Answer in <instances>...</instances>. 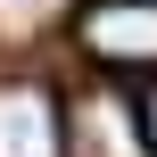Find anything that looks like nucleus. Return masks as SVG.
<instances>
[{"instance_id": "5", "label": "nucleus", "mask_w": 157, "mask_h": 157, "mask_svg": "<svg viewBox=\"0 0 157 157\" xmlns=\"http://www.w3.org/2000/svg\"><path fill=\"white\" fill-rule=\"evenodd\" d=\"M141 132H149V149H157V91L141 99Z\"/></svg>"}, {"instance_id": "4", "label": "nucleus", "mask_w": 157, "mask_h": 157, "mask_svg": "<svg viewBox=\"0 0 157 157\" xmlns=\"http://www.w3.org/2000/svg\"><path fill=\"white\" fill-rule=\"evenodd\" d=\"M66 17L75 0H0V50H41Z\"/></svg>"}, {"instance_id": "3", "label": "nucleus", "mask_w": 157, "mask_h": 157, "mask_svg": "<svg viewBox=\"0 0 157 157\" xmlns=\"http://www.w3.org/2000/svg\"><path fill=\"white\" fill-rule=\"evenodd\" d=\"M66 157H157L132 99L116 91H75L66 99Z\"/></svg>"}, {"instance_id": "1", "label": "nucleus", "mask_w": 157, "mask_h": 157, "mask_svg": "<svg viewBox=\"0 0 157 157\" xmlns=\"http://www.w3.org/2000/svg\"><path fill=\"white\" fill-rule=\"evenodd\" d=\"M83 58L108 75H157V0H99L83 8Z\"/></svg>"}, {"instance_id": "2", "label": "nucleus", "mask_w": 157, "mask_h": 157, "mask_svg": "<svg viewBox=\"0 0 157 157\" xmlns=\"http://www.w3.org/2000/svg\"><path fill=\"white\" fill-rule=\"evenodd\" d=\"M0 157H66V99L33 75L0 83Z\"/></svg>"}]
</instances>
